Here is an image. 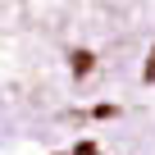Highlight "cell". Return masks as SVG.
<instances>
[]
</instances>
